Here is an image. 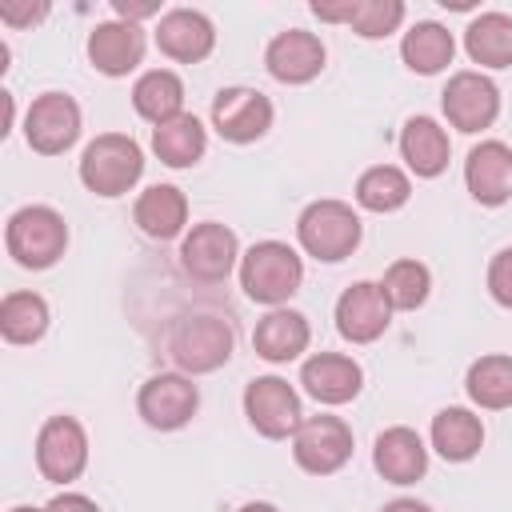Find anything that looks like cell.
Listing matches in <instances>:
<instances>
[{
	"mask_svg": "<svg viewBox=\"0 0 512 512\" xmlns=\"http://www.w3.org/2000/svg\"><path fill=\"white\" fill-rule=\"evenodd\" d=\"M236 332L216 312H188L168 328V356L184 376H208L228 364Z\"/></svg>",
	"mask_w": 512,
	"mask_h": 512,
	"instance_id": "6da1fadb",
	"label": "cell"
},
{
	"mask_svg": "<svg viewBox=\"0 0 512 512\" xmlns=\"http://www.w3.org/2000/svg\"><path fill=\"white\" fill-rule=\"evenodd\" d=\"M304 284V260L284 240H260L240 256V288L248 300L284 308Z\"/></svg>",
	"mask_w": 512,
	"mask_h": 512,
	"instance_id": "7a4b0ae2",
	"label": "cell"
},
{
	"mask_svg": "<svg viewBox=\"0 0 512 512\" xmlns=\"http://www.w3.org/2000/svg\"><path fill=\"white\" fill-rule=\"evenodd\" d=\"M4 248L20 268H52L68 248V224L48 204H24L4 224Z\"/></svg>",
	"mask_w": 512,
	"mask_h": 512,
	"instance_id": "3957f363",
	"label": "cell"
},
{
	"mask_svg": "<svg viewBox=\"0 0 512 512\" xmlns=\"http://www.w3.org/2000/svg\"><path fill=\"white\" fill-rule=\"evenodd\" d=\"M144 176V152L124 132H100L80 156V184L96 196H124Z\"/></svg>",
	"mask_w": 512,
	"mask_h": 512,
	"instance_id": "277c9868",
	"label": "cell"
},
{
	"mask_svg": "<svg viewBox=\"0 0 512 512\" xmlns=\"http://www.w3.org/2000/svg\"><path fill=\"white\" fill-rule=\"evenodd\" d=\"M364 228H360V216L352 212V204L344 200H312L300 220H296V240L300 248L320 260V264H340L356 252Z\"/></svg>",
	"mask_w": 512,
	"mask_h": 512,
	"instance_id": "5b68a950",
	"label": "cell"
},
{
	"mask_svg": "<svg viewBox=\"0 0 512 512\" xmlns=\"http://www.w3.org/2000/svg\"><path fill=\"white\" fill-rule=\"evenodd\" d=\"M352 428L340 416H304L300 428L292 432V460L308 476H332L352 460Z\"/></svg>",
	"mask_w": 512,
	"mask_h": 512,
	"instance_id": "8992f818",
	"label": "cell"
},
{
	"mask_svg": "<svg viewBox=\"0 0 512 512\" xmlns=\"http://www.w3.org/2000/svg\"><path fill=\"white\" fill-rule=\"evenodd\" d=\"M196 408H200V388L184 372H156L136 392V412L156 432L184 428L196 416Z\"/></svg>",
	"mask_w": 512,
	"mask_h": 512,
	"instance_id": "52a82bcc",
	"label": "cell"
},
{
	"mask_svg": "<svg viewBox=\"0 0 512 512\" xmlns=\"http://www.w3.org/2000/svg\"><path fill=\"white\" fill-rule=\"evenodd\" d=\"M244 416L248 424L264 436V440H288L304 412H300V396L284 376H256L244 388Z\"/></svg>",
	"mask_w": 512,
	"mask_h": 512,
	"instance_id": "ba28073f",
	"label": "cell"
},
{
	"mask_svg": "<svg viewBox=\"0 0 512 512\" xmlns=\"http://www.w3.org/2000/svg\"><path fill=\"white\" fill-rule=\"evenodd\" d=\"M440 108H444V116H448V124L456 132L472 136V132H484V128L496 124V116H500V88L484 72L464 68V72L448 76V84L440 92Z\"/></svg>",
	"mask_w": 512,
	"mask_h": 512,
	"instance_id": "9c48e42d",
	"label": "cell"
},
{
	"mask_svg": "<svg viewBox=\"0 0 512 512\" xmlns=\"http://www.w3.org/2000/svg\"><path fill=\"white\" fill-rule=\"evenodd\" d=\"M88 464V432L76 416H48L36 432V468L52 484H68Z\"/></svg>",
	"mask_w": 512,
	"mask_h": 512,
	"instance_id": "30bf717a",
	"label": "cell"
},
{
	"mask_svg": "<svg viewBox=\"0 0 512 512\" xmlns=\"http://www.w3.org/2000/svg\"><path fill=\"white\" fill-rule=\"evenodd\" d=\"M80 104L68 92H44L24 116V140L40 156H60L80 140Z\"/></svg>",
	"mask_w": 512,
	"mask_h": 512,
	"instance_id": "8fae6325",
	"label": "cell"
},
{
	"mask_svg": "<svg viewBox=\"0 0 512 512\" xmlns=\"http://www.w3.org/2000/svg\"><path fill=\"white\" fill-rule=\"evenodd\" d=\"M240 260V240L228 224L220 220H204V224H192V232L184 236L180 244V268L200 280V284H220L228 280V272L236 268Z\"/></svg>",
	"mask_w": 512,
	"mask_h": 512,
	"instance_id": "7c38bea8",
	"label": "cell"
},
{
	"mask_svg": "<svg viewBox=\"0 0 512 512\" xmlns=\"http://www.w3.org/2000/svg\"><path fill=\"white\" fill-rule=\"evenodd\" d=\"M272 100L256 88H220L212 100V128L228 144H252L272 128Z\"/></svg>",
	"mask_w": 512,
	"mask_h": 512,
	"instance_id": "4fadbf2b",
	"label": "cell"
},
{
	"mask_svg": "<svg viewBox=\"0 0 512 512\" xmlns=\"http://www.w3.org/2000/svg\"><path fill=\"white\" fill-rule=\"evenodd\" d=\"M392 324V304L384 296L380 284L372 280H356L340 292L336 300V332L348 340V344H372L388 332Z\"/></svg>",
	"mask_w": 512,
	"mask_h": 512,
	"instance_id": "5bb4252c",
	"label": "cell"
},
{
	"mask_svg": "<svg viewBox=\"0 0 512 512\" xmlns=\"http://www.w3.org/2000/svg\"><path fill=\"white\" fill-rule=\"evenodd\" d=\"M324 40L316 32H304V28H288V32H276L264 48V68L272 80L280 84H308L324 72Z\"/></svg>",
	"mask_w": 512,
	"mask_h": 512,
	"instance_id": "9a60e30c",
	"label": "cell"
},
{
	"mask_svg": "<svg viewBox=\"0 0 512 512\" xmlns=\"http://www.w3.org/2000/svg\"><path fill=\"white\" fill-rule=\"evenodd\" d=\"M156 48L176 64H200L216 48V28L196 8H172L156 24Z\"/></svg>",
	"mask_w": 512,
	"mask_h": 512,
	"instance_id": "2e32d148",
	"label": "cell"
},
{
	"mask_svg": "<svg viewBox=\"0 0 512 512\" xmlns=\"http://www.w3.org/2000/svg\"><path fill=\"white\" fill-rule=\"evenodd\" d=\"M300 384L316 404H348L364 388V368L344 352H316L304 360Z\"/></svg>",
	"mask_w": 512,
	"mask_h": 512,
	"instance_id": "e0dca14e",
	"label": "cell"
},
{
	"mask_svg": "<svg viewBox=\"0 0 512 512\" xmlns=\"http://www.w3.org/2000/svg\"><path fill=\"white\" fill-rule=\"evenodd\" d=\"M464 184L476 204L500 208L512 196V148L504 140H480L464 160Z\"/></svg>",
	"mask_w": 512,
	"mask_h": 512,
	"instance_id": "ac0fdd59",
	"label": "cell"
},
{
	"mask_svg": "<svg viewBox=\"0 0 512 512\" xmlns=\"http://www.w3.org/2000/svg\"><path fill=\"white\" fill-rule=\"evenodd\" d=\"M372 464H376V472L388 480V484H416L424 472H428V448H424V440L412 432V428H404V424H396V428H384L380 436H376V444H372Z\"/></svg>",
	"mask_w": 512,
	"mask_h": 512,
	"instance_id": "d6986e66",
	"label": "cell"
},
{
	"mask_svg": "<svg viewBox=\"0 0 512 512\" xmlns=\"http://www.w3.org/2000/svg\"><path fill=\"white\" fill-rule=\"evenodd\" d=\"M88 60L104 76H128L144 60V32L124 20H104L88 32Z\"/></svg>",
	"mask_w": 512,
	"mask_h": 512,
	"instance_id": "ffe728a7",
	"label": "cell"
},
{
	"mask_svg": "<svg viewBox=\"0 0 512 512\" xmlns=\"http://www.w3.org/2000/svg\"><path fill=\"white\" fill-rule=\"evenodd\" d=\"M312 340V328H308V316L296 312V308H272L268 316H260L256 332H252V348L260 360L268 364H288L296 360Z\"/></svg>",
	"mask_w": 512,
	"mask_h": 512,
	"instance_id": "44dd1931",
	"label": "cell"
},
{
	"mask_svg": "<svg viewBox=\"0 0 512 512\" xmlns=\"http://www.w3.org/2000/svg\"><path fill=\"white\" fill-rule=\"evenodd\" d=\"M400 156L416 176H424V180L440 176L452 160L448 128H440V120H432V116H412L400 128Z\"/></svg>",
	"mask_w": 512,
	"mask_h": 512,
	"instance_id": "7402d4cb",
	"label": "cell"
},
{
	"mask_svg": "<svg viewBox=\"0 0 512 512\" xmlns=\"http://www.w3.org/2000/svg\"><path fill=\"white\" fill-rule=\"evenodd\" d=\"M132 220L148 240H176L188 224V196L176 184H152L136 196Z\"/></svg>",
	"mask_w": 512,
	"mask_h": 512,
	"instance_id": "603a6c76",
	"label": "cell"
},
{
	"mask_svg": "<svg viewBox=\"0 0 512 512\" xmlns=\"http://www.w3.org/2000/svg\"><path fill=\"white\" fill-rule=\"evenodd\" d=\"M432 448L448 460V464H464L472 460L480 448H484V424L476 412L460 408V404H448L432 416Z\"/></svg>",
	"mask_w": 512,
	"mask_h": 512,
	"instance_id": "cb8c5ba5",
	"label": "cell"
},
{
	"mask_svg": "<svg viewBox=\"0 0 512 512\" xmlns=\"http://www.w3.org/2000/svg\"><path fill=\"white\" fill-rule=\"evenodd\" d=\"M132 108H136V116H144L156 128L176 120L184 112V80L172 68H148L132 84Z\"/></svg>",
	"mask_w": 512,
	"mask_h": 512,
	"instance_id": "d4e9b609",
	"label": "cell"
},
{
	"mask_svg": "<svg viewBox=\"0 0 512 512\" xmlns=\"http://www.w3.org/2000/svg\"><path fill=\"white\" fill-rule=\"evenodd\" d=\"M400 56H404V64H408L416 76H436V72H444V68L452 64L456 40H452V32H448L444 24H436V20H416V24L404 32V40H400Z\"/></svg>",
	"mask_w": 512,
	"mask_h": 512,
	"instance_id": "484cf974",
	"label": "cell"
},
{
	"mask_svg": "<svg viewBox=\"0 0 512 512\" xmlns=\"http://www.w3.org/2000/svg\"><path fill=\"white\" fill-rule=\"evenodd\" d=\"M464 52L480 68H512V16L480 12L464 28Z\"/></svg>",
	"mask_w": 512,
	"mask_h": 512,
	"instance_id": "4316f807",
	"label": "cell"
},
{
	"mask_svg": "<svg viewBox=\"0 0 512 512\" xmlns=\"http://www.w3.org/2000/svg\"><path fill=\"white\" fill-rule=\"evenodd\" d=\"M208 148V132L192 112H180L176 120L152 128V152L168 168H192Z\"/></svg>",
	"mask_w": 512,
	"mask_h": 512,
	"instance_id": "83f0119b",
	"label": "cell"
},
{
	"mask_svg": "<svg viewBox=\"0 0 512 512\" xmlns=\"http://www.w3.org/2000/svg\"><path fill=\"white\" fill-rule=\"evenodd\" d=\"M464 392H468L472 404H480L488 412L512 408V356L488 352V356L472 360L468 376H464Z\"/></svg>",
	"mask_w": 512,
	"mask_h": 512,
	"instance_id": "f1b7e54d",
	"label": "cell"
},
{
	"mask_svg": "<svg viewBox=\"0 0 512 512\" xmlns=\"http://www.w3.org/2000/svg\"><path fill=\"white\" fill-rule=\"evenodd\" d=\"M408 196H412V180L396 164H372L356 180V204L364 212H380V216L396 212V208L408 204Z\"/></svg>",
	"mask_w": 512,
	"mask_h": 512,
	"instance_id": "f546056e",
	"label": "cell"
},
{
	"mask_svg": "<svg viewBox=\"0 0 512 512\" xmlns=\"http://www.w3.org/2000/svg\"><path fill=\"white\" fill-rule=\"evenodd\" d=\"M48 332V304L36 292H8L0 300V336L8 344H36Z\"/></svg>",
	"mask_w": 512,
	"mask_h": 512,
	"instance_id": "4dcf8cb0",
	"label": "cell"
},
{
	"mask_svg": "<svg viewBox=\"0 0 512 512\" xmlns=\"http://www.w3.org/2000/svg\"><path fill=\"white\" fill-rule=\"evenodd\" d=\"M380 288H384L392 312H416L428 300V292H432V272L420 260H408L404 256V260H392L388 264Z\"/></svg>",
	"mask_w": 512,
	"mask_h": 512,
	"instance_id": "1f68e13d",
	"label": "cell"
},
{
	"mask_svg": "<svg viewBox=\"0 0 512 512\" xmlns=\"http://www.w3.org/2000/svg\"><path fill=\"white\" fill-rule=\"evenodd\" d=\"M404 12L408 8L400 0H356L352 16H348V28L364 40H384L404 24Z\"/></svg>",
	"mask_w": 512,
	"mask_h": 512,
	"instance_id": "d6a6232c",
	"label": "cell"
},
{
	"mask_svg": "<svg viewBox=\"0 0 512 512\" xmlns=\"http://www.w3.org/2000/svg\"><path fill=\"white\" fill-rule=\"evenodd\" d=\"M488 296H492L500 308L512 312V244L500 248V252L492 256V264H488Z\"/></svg>",
	"mask_w": 512,
	"mask_h": 512,
	"instance_id": "836d02e7",
	"label": "cell"
},
{
	"mask_svg": "<svg viewBox=\"0 0 512 512\" xmlns=\"http://www.w3.org/2000/svg\"><path fill=\"white\" fill-rule=\"evenodd\" d=\"M48 16V4L40 0V4H16V0H8V4H0V20L8 24V28H32V24H40Z\"/></svg>",
	"mask_w": 512,
	"mask_h": 512,
	"instance_id": "e575fe53",
	"label": "cell"
},
{
	"mask_svg": "<svg viewBox=\"0 0 512 512\" xmlns=\"http://www.w3.org/2000/svg\"><path fill=\"white\" fill-rule=\"evenodd\" d=\"M112 12H116V20L136 24V28H140V20L156 16V12H160V4H156V0H112Z\"/></svg>",
	"mask_w": 512,
	"mask_h": 512,
	"instance_id": "d590c367",
	"label": "cell"
},
{
	"mask_svg": "<svg viewBox=\"0 0 512 512\" xmlns=\"http://www.w3.org/2000/svg\"><path fill=\"white\" fill-rule=\"evenodd\" d=\"M44 512H100V508H96V500H88L84 492H60V496L48 500Z\"/></svg>",
	"mask_w": 512,
	"mask_h": 512,
	"instance_id": "8d00e7d4",
	"label": "cell"
},
{
	"mask_svg": "<svg viewBox=\"0 0 512 512\" xmlns=\"http://www.w3.org/2000/svg\"><path fill=\"white\" fill-rule=\"evenodd\" d=\"M352 4H356V0H344V4H324V0H316V4H312V16H320V20H328V24H348Z\"/></svg>",
	"mask_w": 512,
	"mask_h": 512,
	"instance_id": "74e56055",
	"label": "cell"
},
{
	"mask_svg": "<svg viewBox=\"0 0 512 512\" xmlns=\"http://www.w3.org/2000/svg\"><path fill=\"white\" fill-rule=\"evenodd\" d=\"M380 512H432V508L420 504V500H412V496H400V500H388Z\"/></svg>",
	"mask_w": 512,
	"mask_h": 512,
	"instance_id": "f35d334b",
	"label": "cell"
},
{
	"mask_svg": "<svg viewBox=\"0 0 512 512\" xmlns=\"http://www.w3.org/2000/svg\"><path fill=\"white\" fill-rule=\"evenodd\" d=\"M240 512H280V508H276V504H268V500H248Z\"/></svg>",
	"mask_w": 512,
	"mask_h": 512,
	"instance_id": "ab89813d",
	"label": "cell"
},
{
	"mask_svg": "<svg viewBox=\"0 0 512 512\" xmlns=\"http://www.w3.org/2000/svg\"><path fill=\"white\" fill-rule=\"evenodd\" d=\"M12 512H44V508H28V504H16Z\"/></svg>",
	"mask_w": 512,
	"mask_h": 512,
	"instance_id": "60d3db41",
	"label": "cell"
}]
</instances>
